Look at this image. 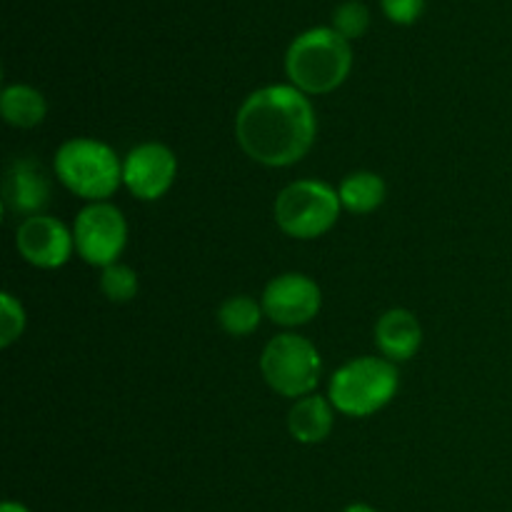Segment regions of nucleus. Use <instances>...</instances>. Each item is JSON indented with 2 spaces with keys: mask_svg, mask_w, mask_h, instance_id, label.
<instances>
[{
  "mask_svg": "<svg viewBox=\"0 0 512 512\" xmlns=\"http://www.w3.org/2000/svg\"><path fill=\"white\" fill-rule=\"evenodd\" d=\"M0 113L8 125L28 130L43 123L48 103H45L43 93L30 85H8L0 95Z\"/></svg>",
  "mask_w": 512,
  "mask_h": 512,
  "instance_id": "obj_14",
  "label": "nucleus"
},
{
  "mask_svg": "<svg viewBox=\"0 0 512 512\" xmlns=\"http://www.w3.org/2000/svg\"><path fill=\"white\" fill-rule=\"evenodd\" d=\"M343 512H378L373 508V505H365V503H353V505H348V508H345Z\"/></svg>",
  "mask_w": 512,
  "mask_h": 512,
  "instance_id": "obj_22",
  "label": "nucleus"
},
{
  "mask_svg": "<svg viewBox=\"0 0 512 512\" xmlns=\"http://www.w3.org/2000/svg\"><path fill=\"white\" fill-rule=\"evenodd\" d=\"M60 183L88 203H105L123 183V163L110 145L93 138H70L53 160Z\"/></svg>",
  "mask_w": 512,
  "mask_h": 512,
  "instance_id": "obj_3",
  "label": "nucleus"
},
{
  "mask_svg": "<svg viewBox=\"0 0 512 512\" xmlns=\"http://www.w3.org/2000/svg\"><path fill=\"white\" fill-rule=\"evenodd\" d=\"M140 280L130 265L125 263H113L108 268H103L100 275V290H103L105 298L110 303H130V300L138 295Z\"/></svg>",
  "mask_w": 512,
  "mask_h": 512,
  "instance_id": "obj_17",
  "label": "nucleus"
},
{
  "mask_svg": "<svg viewBox=\"0 0 512 512\" xmlns=\"http://www.w3.org/2000/svg\"><path fill=\"white\" fill-rule=\"evenodd\" d=\"M265 318L280 328L308 325L323 308V293L313 278L303 273H283L265 285L263 293Z\"/></svg>",
  "mask_w": 512,
  "mask_h": 512,
  "instance_id": "obj_8",
  "label": "nucleus"
},
{
  "mask_svg": "<svg viewBox=\"0 0 512 512\" xmlns=\"http://www.w3.org/2000/svg\"><path fill=\"white\" fill-rule=\"evenodd\" d=\"M0 512H30L25 508L23 503H15V500H5L3 505H0Z\"/></svg>",
  "mask_w": 512,
  "mask_h": 512,
  "instance_id": "obj_21",
  "label": "nucleus"
},
{
  "mask_svg": "<svg viewBox=\"0 0 512 512\" xmlns=\"http://www.w3.org/2000/svg\"><path fill=\"white\" fill-rule=\"evenodd\" d=\"M263 315V303H258L250 295H233V298H228L218 308V323L228 335L245 338V335L258 330Z\"/></svg>",
  "mask_w": 512,
  "mask_h": 512,
  "instance_id": "obj_16",
  "label": "nucleus"
},
{
  "mask_svg": "<svg viewBox=\"0 0 512 512\" xmlns=\"http://www.w3.org/2000/svg\"><path fill=\"white\" fill-rule=\"evenodd\" d=\"M398 385L400 375L395 363L365 355L335 370L328 385V400L348 418H368L390 405Z\"/></svg>",
  "mask_w": 512,
  "mask_h": 512,
  "instance_id": "obj_4",
  "label": "nucleus"
},
{
  "mask_svg": "<svg viewBox=\"0 0 512 512\" xmlns=\"http://www.w3.org/2000/svg\"><path fill=\"white\" fill-rule=\"evenodd\" d=\"M53 188L35 160H18L10 165L3 180V203L13 215L33 218L50 205Z\"/></svg>",
  "mask_w": 512,
  "mask_h": 512,
  "instance_id": "obj_11",
  "label": "nucleus"
},
{
  "mask_svg": "<svg viewBox=\"0 0 512 512\" xmlns=\"http://www.w3.org/2000/svg\"><path fill=\"white\" fill-rule=\"evenodd\" d=\"M178 158L163 143L135 145L123 160V185L130 195L145 203L160 200L175 183Z\"/></svg>",
  "mask_w": 512,
  "mask_h": 512,
  "instance_id": "obj_9",
  "label": "nucleus"
},
{
  "mask_svg": "<svg viewBox=\"0 0 512 512\" xmlns=\"http://www.w3.org/2000/svg\"><path fill=\"white\" fill-rule=\"evenodd\" d=\"M318 118L308 95L295 85H268L245 98L235 115V138L250 160L288 168L310 153Z\"/></svg>",
  "mask_w": 512,
  "mask_h": 512,
  "instance_id": "obj_1",
  "label": "nucleus"
},
{
  "mask_svg": "<svg viewBox=\"0 0 512 512\" xmlns=\"http://www.w3.org/2000/svg\"><path fill=\"white\" fill-rule=\"evenodd\" d=\"M380 5L395 25H413L423 15L425 0H380Z\"/></svg>",
  "mask_w": 512,
  "mask_h": 512,
  "instance_id": "obj_20",
  "label": "nucleus"
},
{
  "mask_svg": "<svg viewBox=\"0 0 512 512\" xmlns=\"http://www.w3.org/2000/svg\"><path fill=\"white\" fill-rule=\"evenodd\" d=\"M340 195L323 180H298L275 198V223L285 235L315 240L328 233L340 218Z\"/></svg>",
  "mask_w": 512,
  "mask_h": 512,
  "instance_id": "obj_5",
  "label": "nucleus"
},
{
  "mask_svg": "<svg viewBox=\"0 0 512 512\" xmlns=\"http://www.w3.org/2000/svg\"><path fill=\"white\" fill-rule=\"evenodd\" d=\"M333 410V403L318 393L295 400L288 413L290 435L303 445L323 443L333 430Z\"/></svg>",
  "mask_w": 512,
  "mask_h": 512,
  "instance_id": "obj_13",
  "label": "nucleus"
},
{
  "mask_svg": "<svg viewBox=\"0 0 512 512\" xmlns=\"http://www.w3.org/2000/svg\"><path fill=\"white\" fill-rule=\"evenodd\" d=\"M15 248L20 258L40 270H58L70 260L75 250L73 230L65 228L53 215H33L18 225Z\"/></svg>",
  "mask_w": 512,
  "mask_h": 512,
  "instance_id": "obj_10",
  "label": "nucleus"
},
{
  "mask_svg": "<svg viewBox=\"0 0 512 512\" xmlns=\"http://www.w3.org/2000/svg\"><path fill=\"white\" fill-rule=\"evenodd\" d=\"M370 25V13L360 0H348V3L338 5L333 13V30L343 35L345 40H355L365 35Z\"/></svg>",
  "mask_w": 512,
  "mask_h": 512,
  "instance_id": "obj_18",
  "label": "nucleus"
},
{
  "mask_svg": "<svg viewBox=\"0 0 512 512\" xmlns=\"http://www.w3.org/2000/svg\"><path fill=\"white\" fill-rule=\"evenodd\" d=\"M75 253L95 268L118 263L128 245V223L113 203H90L75 215L73 223Z\"/></svg>",
  "mask_w": 512,
  "mask_h": 512,
  "instance_id": "obj_7",
  "label": "nucleus"
},
{
  "mask_svg": "<svg viewBox=\"0 0 512 512\" xmlns=\"http://www.w3.org/2000/svg\"><path fill=\"white\" fill-rule=\"evenodd\" d=\"M338 195L348 213L368 215L385 203V180L370 170H358L340 183Z\"/></svg>",
  "mask_w": 512,
  "mask_h": 512,
  "instance_id": "obj_15",
  "label": "nucleus"
},
{
  "mask_svg": "<svg viewBox=\"0 0 512 512\" xmlns=\"http://www.w3.org/2000/svg\"><path fill=\"white\" fill-rule=\"evenodd\" d=\"M260 373L265 383L283 398L313 395L323 373L318 348L308 338L295 333H280L265 345L260 358Z\"/></svg>",
  "mask_w": 512,
  "mask_h": 512,
  "instance_id": "obj_6",
  "label": "nucleus"
},
{
  "mask_svg": "<svg viewBox=\"0 0 512 512\" xmlns=\"http://www.w3.org/2000/svg\"><path fill=\"white\" fill-rule=\"evenodd\" d=\"M375 345L390 363H408L423 345V328L410 310L393 308L375 323Z\"/></svg>",
  "mask_w": 512,
  "mask_h": 512,
  "instance_id": "obj_12",
  "label": "nucleus"
},
{
  "mask_svg": "<svg viewBox=\"0 0 512 512\" xmlns=\"http://www.w3.org/2000/svg\"><path fill=\"white\" fill-rule=\"evenodd\" d=\"M25 330V310L10 293L0 295V348H10Z\"/></svg>",
  "mask_w": 512,
  "mask_h": 512,
  "instance_id": "obj_19",
  "label": "nucleus"
},
{
  "mask_svg": "<svg viewBox=\"0 0 512 512\" xmlns=\"http://www.w3.org/2000/svg\"><path fill=\"white\" fill-rule=\"evenodd\" d=\"M353 68L350 40L333 28H310L290 43L285 53V73L290 85L305 95H325L348 80Z\"/></svg>",
  "mask_w": 512,
  "mask_h": 512,
  "instance_id": "obj_2",
  "label": "nucleus"
}]
</instances>
